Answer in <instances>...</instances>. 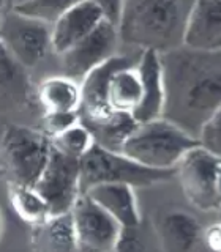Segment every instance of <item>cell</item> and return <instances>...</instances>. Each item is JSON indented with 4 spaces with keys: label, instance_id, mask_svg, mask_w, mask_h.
I'll use <instances>...</instances> for the list:
<instances>
[{
    "label": "cell",
    "instance_id": "1",
    "mask_svg": "<svg viewBox=\"0 0 221 252\" xmlns=\"http://www.w3.org/2000/svg\"><path fill=\"white\" fill-rule=\"evenodd\" d=\"M164 82L163 118L197 139L221 107V52L180 47L160 55Z\"/></svg>",
    "mask_w": 221,
    "mask_h": 252
},
{
    "label": "cell",
    "instance_id": "2",
    "mask_svg": "<svg viewBox=\"0 0 221 252\" xmlns=\"http://www.w3.org/2000/svg\"><path fill=\"white\" fill-rule=\"evenodd\" d=\"M193 2L128 0L123 2L118 39L141 52L168 54L184 47L186 19Z\"/></svg>",
    "mask_w": 221,
    "mask_h": 252
},
{
    "label": "cell",
    "instance_id": "3",
    "mask_svg": "<svg viewBox=\"0 0 221 252\" xmlns=\"http://www.w3.org/2000/svg\"><path fill=\"white\" fill-rule=\"evenodd\" d=\"M51 137L24 125H6L0 137V172L8 186L35 188L51 156Z\"/></svg>",
    "mask_w": 221,
    "mask_h": 252
},
{
    "label": "cell",
    "instance_id": "4",
    "mask_svg": "<svg viewBox=\"0 0 221 252\" xmlns=\"http://www.w3.org/2000/svg\"><path fill=\"white\" fill-rule=\"evenodd\" d=\"M197 145V140L188 132L164 118H158L139 123L125 140L120 153L148 169L176 170L182 158Z\"/></svg>",
    "mask_w": 221,
    "mask_h": 252
},
{
    "label": "cell",
    "instance_id": "5",
    "mask_svg": "<svg viewBox=\"0 0 221 252\" xmlns=\"http://www.w3.org/2000/svg\"><path fill=\"white\" fill-rule=\"evenodd\" d=\"M176 170H155L134 162L123 153L109 152L106 148L93 145L90 152L81 159V189L97 185L115 183L131 188H147L171 180Z\"/></svg>",
    "mask_w": 221,
    "mask_h": 252
},
{
    "label": "cell",
    "instance_id": "6",
    "mask_svg": "<svg viewBox=\"0 0 221 252\" xmlns=\"http://www.w3.org/2000/svg\"><path fill=\"white\" fill-rule=\"evenodd\" d=\"M51 26L16 13L5 2L0 13V46L24 69L37 66L51 49Z\"/></svg>",
    "mask_w": 221,
    "mask_h": 252
},
{
    "label": "cell",
    "instance_id": "7",
    "mask_svg": "<svg viewBox=\"0 0 221 252\" xmlns=\"http://www.w3.org/2000/svg\"><path fill=\"white\" fill-rule=\"evenodd\" d=\"M35 189L49 205L51 216L67 215L82 194L81 189V161L51 150L41 178Z\"/></svg>",
    "mask_w": 221,
    "mask_h": 252
},
{
    "label": "cell",
    "instance_id": "8",
    "mask_svg": "<svg viewBox=\"0 0 221 252\" xmlns=\"http://www.w3.org/2000/svg\"><path fill=\"white\" fill-rule=\"evenodd\" d=\"M77 252H114L122 227L87 194H81L70 211Z\"/></svg>",
    "mask_w": 221,
    "mask_h": 252
},
{
    "label": "cell",
    "instance_id": "9",
    "mask_svg": "<svg viewBox=\"0 0 221 252\" xmlns=\"http://www.w3.org/2000/svg\"><path fill=\"white\" fill-rule=\"evenodd\" d=\"M220 158L205 152L202 147H194L182 158L176 167V175L180 181L188 202L202 211L220 210L215 192L217 169Z\"/></svg>",
    "mask_w": 221,
    "mask_h": 252
},
{
    "label": "cell",
    "instance_id": "10",
    "mask_svg": "<svg viewBox=\"0 0 221 252\" xmlns=\"http://www.w3.org/2000/svg\"><path fill=\"white\" fill-rule=\"evenodd\" d=\"M118 41L120 39H118L117 29L103 21L89 36H85L68 52L60 55L63 73L76 82L77 79L82 81L95 68L115 57Z\"/></svg>",
    "mask_w": 221,
    "mask_h": 252
},
{
    "label": "cell",
    "instance_id": "11",
    "mask_svg": "<svg viewBox=\"0 0 221 252\" xmlns=\"http://www.w3.org/2000/svg\"><path fill=\"white\" fill-rule=\"evenodd\" d=\"M101 22L98 2H73L51 29V49L60 57L89 36Z\"/></svg>",
    "mask_w": 221,
    "mask_h": 252
},
{
    "label": "cell",
    "instance_id": "12",
    "mask_svg": "<svg viewBox=\"0 0 221 252\" xmlns=\"http://www.w3.org/2000/svg\"><path fill=\"white\" fill-rule=\"evenodd\" d=\"M184 47L197 52H221V2H193L186 19Z\"/></svg>",
    "mask_w": 221,
    "mask_h": 252
},
{
    "label": "cell",
    "instance_id": "13",
    "mask_svg": "<svg viewBox=\"0 0 221 252\" xmlns=\"http://www.w3.org/2000/svg\"><path fill=\"white\" fill-rule=\"evenodd\" d=\"M136 69L141 77L142 96L138 109L131 117L138 125L163 118L164 82L160 54L152 51L141 52L136 62Z\"/></svg>",
    "mask_w": 221,
    "mask_h": 252
},
{
    "label": "cell",
    "instance_id": "14",
    "mask_svg": "<svg viewBox=\"0 0 221 252\" xmlns=\"http://www.w3.org/2000/svg\"><path fill=\"white\" fill-rule=\"evenodd\" d=\"M155 233L161 252H193L202 240L197 219L179 210L166 211L158 218Z\"/></svg>",
    "mask_w": 221,
    "mask_h": 252
},
{
    "label": "cell",
    "instance_id": "15",
    "mask_svg": "<svg viewBox=\"0 0 221 252\" xmlns=\"http://www.w3.org/2000/svg\"><path fill=\"white\" fill-rule=\"evenodd\" d=\"M84 194L105 210L122 228H131L142 222L134 188L128 185H97L87 189Z\"/></svg>",
    "mask_w": 221,
    "mask_h": 252
},
{
    "label": "cell",
    "instance_id": "16",
    "mask_svg": "<svg viewBox=\"0 0 221 252\" xmlns=\"http://www.w3.org/2000/svg\"><path fill=\"white\" fill-rule=\"evenodd\" d=\"M136 62L126 57V60L118 65L108 79L106 104L114 114L133 115L141 102L142 85L136 69Z\"/></svg>",
    "mask_w": 221,
    "mask_h": 252
},
{
    "label": "cell",
    "instance_id": "17",
    "mask_svg": "<svg viewBox=\"0 0 221 252\" xmlns=\"http://www.w3.org/2000/svg\"><path fill=\"white\" fill-rule=\"evenodd\" d=\"M32 252H77L71 215H57L34 225L30 232Z\"/></svg>",
    "mask_w": 221,
    "mask_h": 252
},
{
    "label": "cell",
    "instance_id": "18",
    "mask_svg": "<svg viewBox=\"0 0 221 252\" xmlns=\"http://www.w3.org/2000/svg\"><path fill=\"white\" fill-rule=\"evenodd\" d=\"M38 104L43 114H73L81 107V85L67 76L47 77L38 85Z\"/></svg>",
    "mask_w": 221,
    "mask_h": 252
},
{
    "label": "cell",
    "instance_id": "19",
    "mask_svg": "<svg viewBox=\"0 0 221 252\" xmlns=\"http://www.w3.org/2000/svg\"><path fill=\"white\" fill-rule=\"evenodd\" d=\"M30 85L26 69L19 66L0 46V110L27 104Z\"/></svg>",
    "mask_w": 221,
    "mask_h": 252
},
{
    "label": "cell",
    "instance_id": "20",
    "mask_svg": "<svg viewBox=\"0 0 221 252\" xmlns=\"http://www.w3.org/2000/svg\"><path fill=\"white\" fill-rule=\"evenodd\" d=\"M92 134L95 145L106 148L109 152H118L125 144V140L130 137V134L136 129L138 123L128 114H117L108 122L84 125Z\"/></svg>",
    "mask_w": 221,
    "mask_h": 252
},
{
    "label": "cell",
    "instance_id": "21",
    "mask_svg": "<svg viewBox=\"0 0 221 252\" xmlns=\"http://www.w3.org/2000/svg\"><path fill=\"white\" fill-rule=\"evenodd\" d=\"M8 197L18 218L30 227L41 224L47 218H51L49 205L35 188L8 186Z\"/></svg>",
    "mask_w": 221,
    "mask_h": 252
},
{
    "label": "cell",
    "instance_id": "22",
    "mask_svg": "<svg viewBox=\"0 0 221 252\" xmlns=\"http://www.w3.org/2000/svg\"><path fill=\"white\" fill-rule=\"evenodd\" d=\"M51 144L57 152L81 161L90 152L95 142L89 129L79 122L71 126V128L62 131L57 136L51 137Z\"/></svg>",
    "mask_w": 221,
    "mask_h": 252
},
{
    "label": "cell",
    "instance_id": "23",
    "mask_svg": "<svg viewBox=\"0 0 221 252\" xmlns=\"http://www.w3.org/2000/svg\"><path fill=\"white\" fill-rule=\"evenodd\" d=\"M71 3L67 0H19L11 2V6L16 13L52 27Z\"/></svg>",
    "mask_w": 221,
    "mask_h": 252
},
{
    "label": "cell",
    "instance_id": "24",
    "mask_svg": "<svg viewBox=\"0 0 221 252\" xmlns=\"http://www.w3.org/2000/svg\"><path fill=\"white\" fill-rule=\"evenodd\" d=\"M114 252H158V251L153 246V243L150 241L148 233L144 230L141 222L136 227L122 228L120 238H118Z\"/></svg>",
    "mask_w": 221,
    "mask_h": 252
},
{
    "label": "cell",
    "instance_id": "25",
    "mask_svg": "<svg viewBox=\"0 0 221 252\" xmlns=\"http://www.w3.org/2000/svg\"><path fill=\"white\" fill-rule=\"evenodd\" d=\"M196 140L205 152L221 159V107L202 125Z\"/></svg>",
    "mask_w": 221,
    "mask_h": 252
},
{
    "label": "cell",
    "instance_id": "26",
    "mask_svg": "<svg viewBox=\"0 0 221 252\" xmlns=\"http://www.w3.org/2000/svg\"><path fill=\"white\" fill-rule=\"evenodd\" d=\"M43 123V132L47 134L49 137H54L71 128L73 125L79 123V112L73 114H43L41 117Z\"/></svg>",
    "mask_w": 221,
    "mask_h": 252
},
{
    "label": "cell",
    "instance_id": "27",
    "mask_svg": "<svg viewBox=\"0 0 221 252\" xmlns=\"http://www.w3.org/2000/svg\"><path fill=\"white\" fill-rule=\"evenodd\" d=\"M98 3L103 13V21L118 29V24H120L122 19L123 2H98Z\"/></svg>",
    "mask_w": 221,
    "mask_h": 252
},
{
    "label": "cell",
    "instance_id": "28",
    "mask_svg": "<svg viewBox=\"0 0 221 252\" xmlns=\"http://www.w3.org/2000/svg\"><path fill=\"white\" fill-rule=\"evenodd\" d=\"M202 240L212 252H221V222L212 224L202 233Z\"/></svg>",
    "mask_w": 221,
    "mask_h": 252
},
{
    "label": "cell",
    "instance_id": "29",
    "mask_svg": "<svg viewBox=\"0 0 221 252\" xmlns=\"http://www.w3.org/2000/svg\"><path fill=\"white\" fill-rule=\"evenodd\" d=\"M215 192H217V200H218V205H220V208H221V161H220V164H218V169H217Z\"/></svg>",
    "mask_w": 221,
    "mask_h": 252
},
{
    "label": "cell",
    "instance_id": "30",
    "mask_svg": "<svg viewBox=\"0 0 221 252\" xmlns=\"http://www.w3.org/2000/svg\"><path fill=\"white\" fill-rule=\"evenodd\" d=\"M3 235V216H2V210H0V240H2Z\"/></svg>",
    "mask_w": 221,
    "mask_h": 252
},
{
    "label": "cell",
    "instance_id": "31",
    "mask_svg": "<svg viewBox=\"0 0 221 252\" xmlns=\"http://www.w3.org/2000/svg\"><path fill=\"white\" fill-rule=\"evenodd\" d=\"M3 6H5V2H0V13H2V10H3Z\"/></svg>",
    "mask_w": 221,
    "mask_h": 252
}]
</instances>
